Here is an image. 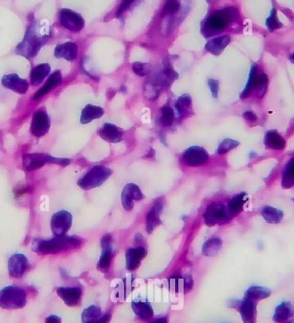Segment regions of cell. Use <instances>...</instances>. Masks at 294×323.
<instances>
[{
  "instance_id": "74e56055",
  "label": "cell",
  "mask_w": 294,
  "mask_h": 323,
  "mask_svg": "<svg viewBox=\"0 0 294 323\" xmlns=\"http://www.w3.org/2000/svg\"><path fill=\"white\" fill-rule=\"evenodd\" d=\"M257 77H258V75H257V66H253L251 68V71H250V73H249V80H248V82H247L246 86L244 88V91H243V92L241 93V95H240V97H241L242 99L247 98V97L251 94L252 91L256 89Z\"/></svg>"
},
{
  "instance_id": "b9f144b4",
  "label": "cell",
  "mask_w": 294,
  "mask_h": 323,
  "mask_svg": "<svg viewBox=\"0 0 294 323\" xmlns=\"http://www.w3.org/2000/svg\"><path fill=\"white\" fill-rule=\"evenodd\" d=\"M268 78L267 77V75L264 74V73L258 75L256 89L257 90L259 98H262L263 95H265L266 90H267V87H268Z\"/></svg>"
},
{
  "instance_id": "277c9868",
  "label": "cell",
  "mask_w": 294,
  "mask_h": 323,
  "mask_svg": "<svg viewBox=\"0 0 294 323\" xmlns=\"http://www.w3.org/2000/svg\"><path fill=\"white\" fill-rule=\"evenodd\" d=\"M82 244V240L76 236H60L51 240L40 241L33 247V250L42 254H55L68 248H77Z\"/></svg>"
},
{
  "instance_id": "7c38bea8",
  "label": "cell",
  "mask_w": 294,
  "mask_h": 323,
  "mask_svg": "<svg viewBox=\"0 0 294 323\" xmlns=\"http://www.w3.org/2000/svg\"><path fill=\"white\" fill-rule=\"evenodd\" d=\"M50 126V118L47 112L43 109H39L35 112L32 118L30 132L35 137L40 138L48 133Z\"/></svg>"
},
{
  "instance_id": "1f68e13d",
  "label": "cell",
  "mask_w": 294,
  "mask_h": 323,
  "mask_svg": "<svg viewBox=\"0 0 294 323\" xmlns=\"http://www.w3.org/2000/svg\"><path fill=\"white\" fill-rule=\"evenodd\" d=\"M261 215L266 222L268 224H273V225L281 223L284 217L283 212L270 206H266L263 207Z\"/></svg>"
},
{
  "instance_id": "f546056e",
  "label": "cell",
  "mask_w": 294,
  "mask_h": 323,
  "mask_svg": "<svg viewBox=\"0 0 294 323\" xmlns=\"http://www.w3.org/2000/svg\"><path fill=\"white\" fill-rule=\"evenodd\" d=\"M247 197L245 193H239L229 201L226 208L231 217H233L243 211L244 205L247 202Z\"/></svg>"
},
{
  "instance_id": "f5cc1de1",
  "label": "cell",
  "mask_w": 294,
  "mask_h": 323,
  "mask_svg": "<svg viewBox=\"0 0 294 323\" xmlns=\"http://www.w3.org/2000/svg\"><path fill=\"white\" fill-rule=\"evenodd\" d=\"M282 323H294V319H291V320H287V321H285V322Z\"/></svg>"
},
{
  "instance_id": "bcb514c9",
  "label": "cell",
  "mask_w": 294,
  "mask_h": 323,
  "mask_svg": "<svg viewBox=\"0 0 294 323\" xmlns=\"http://www.w3.org/2000/svg\"><path fill=\"white\" fill-rule=\"evenodd\" d=\"M193 286V280L192 277L190 275H188L184 279V290L185 292H188L190 291L192 287Z\"/></svg>"
},
{
  "instance_id": "8d00e7d4",
  "label": "cell",
  "mask_w": 294,
  "mask_h": 323,
  "mask_svg": "<svg viewBox=\"0 0 294 323\" xmlns=\"http://www.w3.org/2000/svg\"><path fill=\"white\" fill-rule=\"evenodd\" d=\"M159 123L163 127H170L175 122V113L169 105L162 107L159 110Z\"/></svg>"
},
{
  "instance_id": "f35d334b",
  "label": "cell",
  "mask_w": 294,
  "mask_h": 323,
  "mask_svg": "<svg viewBox=\"0 0 294 323\" xmlns=\"http://www.w3.org/2000/svg\"><path fill=\"white\" fill-rule=\"evenodd\" d=\"M133 72H135V74L139 77H146L151 72V67L149 63H145V62H133L132 66Z\"/></svg>"
},
{
  "instance_id": "5b68a950",
  "label": "cell",
  "mask_w": 294,
  "mask_h": 323,
  "mask_svg": "<svg viewBox=\"0 0 294 323\" xmlns=\"http://www.w3.org/2000/svg\"><path fill=\"white\" fill-rule=\"evenodd\" d=\"M26 293L17 286H9L0 291V307L5 310H19L26 305Z\"/></svg>"
},
{
  "instance_id": "e0dca14e",
  "label": "cell",
  "mask_w": 294,
  "mask_h": 323,
  "mask_svg": "<svg viewBox=\"0 0 294 323\" xmlns=\"http://www.w3.org/2000/svg\"><path fill=\"white\" fill-rule=\"evenodd\" d=\"M98 135L103 140L109 143H119L122 140L123 130L116 125L104 123V126L98 130Z\"/></svg>"
},
{
  "instance_id": "30bf717a",
  "label": "cell",
  "mask_w": 294,
  "mask_h": 323,
  "mask_svg": "<svg viewBox=\"0 0 294 323\" xmlns=\"http://www.w3.org/2000/svg\"><path fill=\"white\" fill-rule=\"evenodd\" d=\"M58 20L61 25L70 31L79 32L85 27V20L81 15L70 9H61Z\"/></svg>"
},
{
  "instance_id": "4316f807",
  "label": "cell",
  "mask_w": 294,
  "mask_h": 323,
  "mask_svg": "<svg viewBox=\"0 0 294 323\" xmlns=\"http://www.w3.org/2000/svg\"><path fill=\"white\" fill-rule=\"evenodd\" d=\"M50 71L51 67L48 63L40 64L35 68H33L30 73V81L32 85L35 86L41 85L43 80L50 73Z\"/></svg>"
},
{
  "instance_id": "c3c4849f",
  "label": "cell",
  "mask_w": 294,
  "mask_h": 323,
  "mask_svg": "<svg viewBox=\"0 0 294 323\" xmlns=\"http://www.w3.org/2000/svg\"><path fill=\"white\" fill-rule=\"evenodd\" d=\"M244 118L249 122H254L257 119V115L252 111H246L244 113Z\"/></svg>"
},
{
  "instance_id": "52a82bcc",
  "label": "cell",
  "mask_w": 294,
  "mask_h": 323,
  "mask_svg": "<svg viewBox=\"0 0 294 323\" xmlns=\"http://www.w3.org/2000/svg\"><path fill=\"white\" fill-rule=\"evenodd\" d=\"M71 161L67 158H57L44 153L24 154L23 165L27 171H33L43 167L46 164H55L61 166H67Z\"/></svg>"
},
{
  "instance_id": "ee69618b",
  "label": "cell",
  "mask_w": 294,
  "mask_h": 323,
  "mask_svg": "<svg viewBox=\"0 0 294 323\" xmlns=\"http://www.w3.org/2000/svg\"><path fill=\"white\" fill-rule=\"evenodd\" d=\"M133 4V1H123L121 5H120L118 11L116 12L117 18H120L126 11L129 9L130 6H132Z\"/></svg>"
},
{
  "instance_id": "3957f363",
  "label": "cell",
  "mask_w": 294,
  "mask_h": 323,
  "mask_svg": "<svg viewBox=\"0 0 294 323\" xmlns=\"http://www.w3.org/2000/svg\"><path fill=\"white\" fill-rule=\"evenodd\" d=\"M47 39L48 36L39 35L35 24H31L28 27L24 39L16 47V53L28 59L35 58Z\"/></svg>"
},
{
  "instance_id": "60d3db41",
  "label": "cell",
  "mask_w": 294,
  "mask_h": 323,
  "mask_svg": "<svg viewBox=\"0 0 294 323\" xmlns=\"http://www.w3.org/2000/svg\"><path fill=\"white\" fill-rule=\"evenodd\" d=\"M181 4L178 1H167L165 4V6L162 10L161 16H172L177 13L180 9Z\"/></svg>"
},
{
  "instance_id": "8fae6325",
  "label": "cell",
  "mask_w": 294,
  "mask_h": 323,
  "mask_svg": "<svg viewBox=\"0 0 294 323\" xmlns=\"http://www.w3.org/2000/svg\"><path fill=\"white\" fill-rule=\"evenodd\" d=\"M183 160L186 165L191 167L202 166L209 160V155L203 147L191 146L183 152Z\"/></svg>"
},
{
  "instance_id": "681fc988",
  "label": "cell",
  "mask_w": 294,
  "mask_h": 323,
  "mask_svg": "<svg viewBox=\"0 0 294 323\" xmlns=\"http://www.w3.org/2000/svg\"><path fill=\"white\" fill-rule=\"evenodd\" d=\"M45 323H61V319L57 315H49L46 319Z\"/></svg>"
},
{
  "instance_id": "d6a6232c",
  "label": "cell",
  "mask_w": 294,
  "mask_h": 323,
  "mask_svg": "<svg viewBox=\"0 0 294 323\" xmlns=\"http://www.w3.org/2000/svg\"><path fill=\"white\" fill-rule=\"evenodd\" d=\"M222 248V241L218 237H212L202 246V253L207 257H214Z\"/></svg>"
},
{
  "instance_id": "e575fe53",
  "label": "cell",
  "mask_w": 294,
  "mask_h": 323,
  "mask_svg": "<svg viewBox=\"0 0 294 323\" xmlns=\"http://www.w3.org/2000/svg\"><path fill=\"white\" fill-rule=\"evenodd\" d=\"M101 315V308L96 305H90L83 311L81 320L82 323H95Z\"/></svg>"
},
{
  "instance_id": "f1b7e54d",
  "label": "cell",
  "mask_w": 294,
  "mask_h": 323,
  "mask_svg": "<svg viewBox=\"0 0 294 323\" xmlns=\"http://www.w3.org/2000/svg\"><path fill=\"white\" fill-rule=\"evenodd\" d=\"M132 309L137 317L142 320H150L153 317L154 311L151 304L147 302H133Z\"/></svg>"
},
{
  "instance_id": "484cf974",
  "label": "cell",
  "mask_w": 294,
  "mask_h": 323,
  "mask_svg": "<svg viewBox=\"0 0 294 323\" xmlns=\"http://www.w3.org/2000/svg\"><path fill=\"white\" fill-rule=\"evenodd\" d=\"M230 41H231V38L228 35L214 38L206 44L205 48L213 55H220V53H222L224 49L226 48V46L230 43Z\"/></svg>"
},
{
  "instance_id": "83f0119b",
  "label": "cell",
  "mask_w": 294,
  "mask_h": 323,
  "mask_svg": "<svg viewBox=\"0 0 294 323\" xmlns=\"http://www.w3.org/2000/svg\"><path fill=\"white\" fill-rule=\"evenodd\" d=\"M271 291L269 289L263 286H251L249 287L244 294V298L250 299L254 302H258L261 300L266 299L270 297Z\"/></svg>"
},
{
  "instance_id": "d4e9b609",
  "label": "cell",
  "mask_w": 294,
  "mask_h": 323,
  "mask_svg": "<svg viewBox=\"0 0 294 323\" xmlns=\"http://www.w3.org/2000/svg\"><path fill=\"white\" fill-rule=\"evenodd\" d=\"M175 109L180 119L188 117L193 111V102L188 94L181 95L175 102Z\"/></svg>"
},
{
  "instance_id": "d6986e66",
  "label": "cell",
  "mask_w": 294,
  "mask_h": 323,
  "mask_svg": "<svg viewBox=\"0 0 294 323\" xmlns=\"http://www.w3.org/2000/svg\"><path fill=\"white\" fill-rule=\"evenodd\" d=\"M257 305V302L247 298H244L243 301H240L237 310H239L244 323H256Z\"/></svg>"
},
{
  "instance_id": "ab89813d",
  "label": "cell",
  "mask_w": 294,
  "mask_h": 323,
  "mask_svg": "<svg viewBox=\"0 0 294 323\" xmlns=\"http://www.w3.org/2000/svg\"><path fill=\"white\" fill-rule=\"evenodd\" d=\"M239 146V142L233 140L231 138H226L225 140H223L221 143L218 146L217 154L219 155H223V154L227 153L228 151H231L233 149L236 148Z\"/></svg>"
},
{
  "instance_id": "ac0fdd59",
  "label": "cell",
  "mask_w": 294,
  "mask_h": 323,
  "mask_svg": "<svg viewBox=\"0 0 294 323\" xmlns=\"http://www.w3.org/2000/svg\"><path fill=\"white\" fill-rule=\"evenodd\" d=\"M57 294L67 306L72 307L80 304L82 292L79 287H60Z\"/></svg>"
},
{
  "instance_id": "836d02e7",
  "label": "cell",
  "mask_w": 294,
  "mask_h": 323,
  "mask_svg": "<svg viewBox=\"0 0 294 323\" xmlns=\"http://www.w3.org/2000/svg\"><path fill=\"white\" fill-rule=\"evenodd\" d=\"M113 259V249L112 246L103 249L101 256L98 260L97 269L102 273H107L111 266Z\"/></svg>"
},
{
  "instance_id": "4fadbf2b",
  "label": "cell",
  "mask_w": 294,
  "mask_h": 323,
  "mask_svg": "<svg viewBox=\"0 0 294 323\" xmlns=\"http://www.w3.org/2000/svg\"><path fill=\"white\" fill-rule=\"evenodd\" d=\"M143 199V193L135 183H128L125 186L122 193V203L125 210L132 211L135 202L141 201Z\"/></svg>"
},
{
  "instance_id": "8992f818",
  "label": "cell",
  "mask_w": 294,
  "mask_h": 323,
  "mask_svg": "<svg viewBox=\"0 0 294 323\" xmlns=\"http://www.w3.org/2000/svg\"><path fill=\"white\" fill-rule=\"evenodd\" d=\"M112 170L104 165H95L91 168L77 181V185L84 190L89 191L97 188L111 176Z\"/></svg>"
},
{
  "instance_id": "6da1fadb",
  "label": "cell",
  "mask_w": 294,
  "mask_h": 323,
  "mask_svg": "<svg viewBox=\"0 0 294 323\" xmlns=\"http://www.w3.org/2000/svg\"><path fill=\"white\" fill-rule=\"evenodd\" d=\"M239 15L238 10L234 7H227L215 11L211 16L207 17L203 23L202 33L206 37H210L212 35L219 34L225 30L228 25L236 19Z\"/></svg>"
},
{
  "instance_id": "f907efd6",
  "label": "cell",
  "mask_w": 294,
  "mask_h": 323,
  "mask_svg": "<svg viewBox=\"0 0 294 323\" xmlns=\"http://www.w3.org/2000/svg\"><path fill=\"white\" fill-rule=\"evenodd\" d=\"M148 323H169V320H168V318L165 316V317L156 318L155 320H151V321Z\"/></svg>"
},
{
  "instance_id": "d590c367",
  "label": "cell",
  "mask_w": 294,
  "mask_h": 323,
  "mask_svg": "<svg viewBox=\"0 0 294 323\" xmlns=\"http://www.w3.org/2000/svg\"><path fill=\"white\" fill-rule=\"evenodd\" d=\"M281 184L284 188H291L294 186V157L288 162L284 170Z\"/></svg>"
},
{
  "instance_id": "603a6c76",
  "label": "cell",
  "mask_w": 294,
  "mask_h": 323,
  "mask_svg": "<svg viewBox=\"0 0 294 323\" xmlns=\"http://www.w3.org/2000/svg\"><path fill=\"white\" fill-rule=\"evenodd\" d=\"M294 316V307L291 302H281L276 308L273 320L276 323H282L290 320Z\"/></svg>"
},
{
  "instance_id": "db71d44e",
  "label": "cell",
  "mask_w": 294,
  "mask_h": 323,
  "mask_svg": "<svg viewBox=\"0 0 294 323\" xmlns=\"http://www.w3.org/2000/svg\"><path fill=\"white\" fill-rule=\"evenodd\" d=\"M290 59H291V62H293L294 63V53L293 54H292V55L291 56V58H290Z\"/></svg>"
},
{
  "instance_id": "5bb4252c",
  "label": "cell",
  "mask_w": 294,
  "mask_h": 323,
  "mask_svg": "<svg viewBox=\"0 0 294 323\" xmlns=\"http://www.w3.org/2000/svg\"><path fill=\"white\" fill-rule=\"evenodd\" d=\"M28 266H29V261L24 254H13L9 259V274L13 278H22L28 269Z\"/></svg>"
},
{
  "instance_id": "4dcf8cb0",
  "label": "cell",
  "mask_w": 294,
  "mask_h": 323,
  "mask_svg": "<svg viewBox=\"0 0 294 323\" xmlns=\"http://www.w3.org/2000/svg\"><path fill=\"white\" fill-rule=\"evenodd\" d=\"M264 144L267 148L273 150H283L286 146V142L276 131H269L266 133Z\"/></svg>"
},
{
  "instance_id": "9c48e42d",
  "label": "cell",
  "mask_w": 294,
  "mask_h": 323,
  "mask_svg": "<svg viewBox=\"0 0 294 323\" xmlns=\"http://www.w3.org/2000/svg\"><path fill=\"white\" fill-rule=\"evenodd\" d=\"M72 216L67 211H60L51 218V230L57 237L65 236L72 227Z\"/></svg>"
},
{
  "instance_id": "7402d4cb",
  "label": "cell",
  "mask_w": 294,
  "mask_h": 323,
  "mask_svg": "<svg viewBox=\"0 0 294 323\" xmlns=\"http://www.w3.org/2000/svg\"><path fill=\"white\" fill-rule=\"evenodd\" d=\"M61 83H62V75H61L60 71H56L46 81L45 85H43V87L35 93V95L33 96V99L34 100H40L41 98H43L44 95H47L53 89H55L57 86L61 85Z\"/></svg>"
},
{
  "instance_id": "9a60e30c",
  "label": "cell",
  "mask_w": 294,
  "mask_h": 323,
  "mask_svg": "<svg viewBox=\"0 0 294 323\" xmlns=\"http://www.w3.org/2000/svg\"><path fill=\"white\" fill-rule=\"evenodd\" d=\"M1 84L9 90H12L17 94H21V95H24L29 90L28 81L22 78L18 75L15 73L5 75L1 79Z\"/></svg>"
},
{
  "instance_id": "7dc6e473",
  "label": "cell",
  "mask_w": 294,
  "mask_h": 323,
  "mask_svg": "<svg viewBox=\"0 0 294 323\" xmlns=\"http://www.w3.org/2000/svg\"><path fill=\"white\" fill-rule=\"evenodd\" d=\"M112 319L111 314L107 313L105 315H103L101 317L99 318L95 323H109Z\"/></svg>"
},
{
  "instance_id": "ba28073f",
  "label": "cell",
  "mask_w": 294,
  "mask_h": 323,
  "mask_svg": "<svg viewBox=\"0 0 294 323\" xmlns=\"http://www.w3.org/2000/svg\"><path fill=\"white\" fill-rule=\"evenodd\" d=\"M204 221L207 226H214L225 224L232 218L224 205L212 203L207 207L204 213Z\"/></svg>"
},
{
  "instance_id": "ffe728a7",
  "label": "cell",
  "mask_w": 294,
  "mask_h": 323,
  "mask_svg": "<svg viewBox=\"0 0 294 323\" xmlns=\"http://www.w3.org/2000/svg\"><path fill=\"white\" fill-rule=\"evenodd\" d=\"M79 48L75 43L67 42L57 46L54 55L57 58H64L67 61H73L77 58Z\"/></svg>"
},
{
  "instance_id": "44dd1931",
  "label": "cell",
  "mask_w": 294,
  "mask_h": 323,
  "mask_svg": "<svg viewBox=\"0 0 294 323\" xmlns=\"http://www.w3.org/2000/svg\"><path fill=\"white\" fill-rule=\"evenodd\" d=\"M163 212V202L156 201L146 215V227L147 233L151 234L161 224L160 215Z\"/></svg>"
},
{
  "instance_id": "f6af8a7d",
  "label": "cell",
  "mask_w": 294,
  "mask_h": 323,
  "mask_svg": "<svg viewBox=\"0 0 294 323\" xmlns=\"http://www.w3.org/2000/svg\"><path fill=\"white\" fill-rule=\"evenodd\" d=\"M207 84H208V86H209L210 90H211L213 98H217L218 92H219V85H220L219 81L215 79H209Z\"/></svg>"
},
{
  "instance_id": "7a4b0ae2",
  "label": "cell",
  "mask_w": 294,
  "mask_h": 323,
  "mask_svg": "<svg viewBox=\"0 0 294 323\" xmlns=\"http://www.w3.org/2000/svg\"><path fill=\"white\" fill-rule=\"evenodd\" d=\"M179 75L170 65H166L163 69L155 76L149 78L145 84L144 91L146 93V98L155 100L159 97L162 89L171 85L178 79Z\"/></svg>"
},
{
  "instance_id": "cb8c5ba5",
  "label": "cell",
  "mask_w": 294,
  "mask_h": 323,
  "mask_svg": "<svg viewBox=\"0 0 294 323\" xmlns=\"http://www.w3.org/2000/svg\"><path fill=\"white\" fill-rule=\"evenodd\" d=\"M104 114V109H102L101 107L95 106L93 104H87L83 109L80 116V122L82 124H87L92 120L100 119Z\"/></svg>"
},
{
  "instance_id": "7bdbcfd3",
  "label": "cell",
  "mask_w": 294,
  "mask_h": 323,
  "mask_svg": "<svg viewBox=\"0 0 294 323\" xmlns=\"http://www.w3.org/2000/svg\"><path fill=\"white\" fill-rule=\"evenodd\" d=\"M266 24H267V27H268V29L270 31H273V30H276V29H279V28H281L282 26V24L276 16V9L272 10L270 16L267 19Z\"/></svg>"
},
{
  "instance_id": "816d5d0a",
  "label": "cell",
  "mask_w": 294,
  "mask_h": 323,
  "mask_svg": "<svg viewBox=\"0 0 294 323\" xmlns=\"http://www.w3.org/2000/svg\"><path fill=\"white\" fill-rule=\"evenodd\" d=\"M154 156H155V150H153V149H151V151L149 152L148 156H147V158H150V157H151V158L152 159L153 158Z\"/></svg>"
},
{
  "instance_id": "2e32d148",
  "label": "cell",
  "mask_w": 294,
  "mask_h": 323,
  "mask_svg": "<svg viewBox=\"0 0 294 323\" xmlns=\"http://www.w3.org/2000/svg\"><path fill=\"white\" fill-rule=\"evenodd\" d=\"M147 251L143 247L130 248L126 252V268L127 270L134 271L141 265V261L146 256Z\"/></svg>"
}]
</instances>
